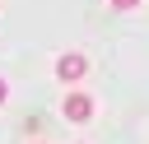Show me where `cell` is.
<instances>
[{"label":"cell","mask_w":149,"mask_h":144,"mask_svg":"<svg viewBox=\"0 0 149 144\" xmlns=\"http://www.w3.org/2000/svg\"><path fill=\"white\" fill-rule=\"evenodd\" d=\"M84 70H88V56H84V51H65V56L56 60V79H65V84L84 79Z\"/></svg>","instance_id":"6da1fadb"},{"label":"cell","mask_w":149,"mask_h":144,"mask_svg":"<svg viewBox=\"0 0 149 144\" xmlns=\"http://www.w3.org/2000/svg\"><path fill=\"white\" fill-rule=\"evenodd\" d=\"M88 116H93V98H88V93H70V98H65V121L84 125Z\"/></svg>","instance_id":"7a4b0ae2"},{"label":"cell","mask_w":149,"mask_h":144,"mask_svg":"<svg viewBox=\"0 0 149 144\" xmlns=\"http://www.w3.org/2000/svg\"><path fill=\"white\" fill-rule=\"evenodd\" d=\"M112 5H116V9H135L140 0H112Z\"/></svg>","instance_id":"3957f363"},{"label":"cell","mask_w":149,"mask_h":144,"mask_svg":"<svg viewBox=\"0 0 149 144\" xmlns=\"http://www.w3.org/2000/svg\"><path fill=\"white\" fill-rule=\"evenodd\" d=\"M5 98H9V84H5V79H0V102H5Z\"/></svg>","instance_id":"277c9868"}]
</instances>
